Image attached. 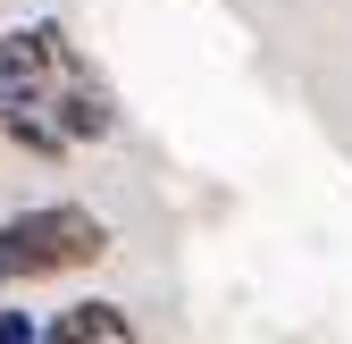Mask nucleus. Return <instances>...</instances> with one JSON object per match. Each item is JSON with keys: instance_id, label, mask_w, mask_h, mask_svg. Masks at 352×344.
<instances>
[{"instance_id": "20e7f679", "label": "nucleus", "mask_w": 352, "mask_h": 344, "mask_svg": "<svg viewBox=\"0 0 352 344\" xmlns=\"http://www.w3.org/2000/svg\"><path fill=\"white\" fill-rule=\"evenodd\" d=\"M42 344H143L135 319H126L118 303H67L51 327H42Z\"/></svg>"}, {"instance_id": "f257e3e1", "label": "nucleus", "mask_w": 352, "mask_h": 344, "mask_svg": "<svg viewBox=\"0 0 352 344\" xmlns=\"http://www.w3.org/2000/svg\"><path fill=\"white\" fill-rule=\"evenodd\" d=\"M109 252V219L84 202H34L17 219H0V286H34V277H67L93 269Z\"/></svg>"}, {"instance_id": "7ed1b4c3", "label": "nucleus", "mask_w": 352, "mask_h": 344, "mask_svg": "<svg viewBox=\"0 0 352 344\" xmlns=\"http://www.w3.org/2000/svg\"><path fill=\"white\" fill-rule=\"evenodd\" d=\"M34 118L51 126L59 143H109V135H118V101L101 93L93 76H76V67L51 84V93H42V109H34Z\"/></svg>"}, {"instance_id": "39448f33", "label": "nucleus", "mask_w": 352, "mask_h": 344, "mask_svg": "<svg viewBox=\"0 0 352 344\" xmlns=\"http://www.w3.org/2000/svg\"><path fill=\"white\" fill-rule=\"evenodd\" d=\"M0 344H42V319L34 311H0Z\"/></svg>"}, {"instance_id": "f03ea898", "label": "nucleus", "mask_w": 352, "mask_h": 344, "mask_svg": "<svg viewBox=\"0 0 352 344\" xmlns=\"http://www.w3.org/2000/svg\"><path fill=\"white\" fill-rule=\"evenodd\" d=\"M67 25L59 17H34V25H9L0 34V118L17 109H42V93L67 76Z\"/></svg>"}]
</instances>
